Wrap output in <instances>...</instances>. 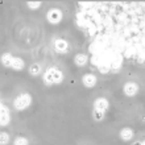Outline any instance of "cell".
Wrapping results in <instances>:
<instances>
[{
    "mask_svg": "<svg viewBox=\"0 0 145 145\" xmlns=\"http://www.w3.org/2000/svg\"><path fill=\"white\" fill-rule=\"evenodd\" d=\"M44 80L46 84H59L63 80V74L57 67H50L44 74Z\"/></svg>",
    "mask_w": 145,
    "mask_h": 145,
    "instance_id": "cell-1",
    "label": "cell"
},
{
    "mask_svg": "<svg viewBox=\"0 0 145 145\" xmlns=\"http://www.w3.org/2000/svg\"><path fill=\"white\" fill-rule=\"evenodd\" d=\"M32 104V96L29 94H20L15 100H13V107L17 111H24L27 110L29 106Z\"/></svg>",
    "mask_w": 145,
    "mask_h": 145,
    "instance_id": "cell-2",
    "label": "cell"
},
{
    "mask_svg": "<svg viewBox=\"0 0 145 145\" xmlns=\"http://www.w3.org/2000/svg\"><path fill=\"white\" fill-rule=\"evenodd\" d=\"M62 17H63L62 11L61 9H58V8H52V9H49L48 13H46V19H48V21H49L50 24H53V25L61 23Z\"/></svg>",
    "mask_w": 145,
    "mask_h": 145,
    "instance_id": "cell-3",
    "label": "cell"
},
{
    "mask_svg": "<svg viewBox=\"0 0 145 145\" xmlns=\"http://www.w3.org/2000/svg\"><path fill=\"white\" fill-rule=\"evenodd\" d=\"M54 49H56V52H58V53L66 54L70 49L69 42L66 41V40H63V38H57V40L54 41Z\"/></svg>",
    "mask_w": 145,
    "mask_h": 145,
    "instance_id": "cell-4",
    "label": "cell"
},
{
    "mask_svg": "<svg viewBox=\"0 0 145 145\" xmlns=\"http://www.w3.org/2000/svg\"><path fill=\"white\" fill-rule=\"evenodd\" d=\"M108 107H110V102L106 98H96L94 100V110L100 111V112H107Z\"/></svg>",
    "mask_w": 145,
    "mask_h": 145,
    "instance_id": "cell-5",
    "label": "cell"
},
{
    "mask_svg": "<svg viewBox=\"0 0 145 145\" xmlns=\"http://www.w3.org/2000/svg\"><path fill=\"white\" fill-rule=\"evenodd\" d=\"M138 84L135 83V82H127L124 86H123V91L127 96H135L138 92Z\"/></svg>",
    "mask_w": 145,
    "mask_h": 145,
    "instance_id": "cell-6",
    "label": "cell"
},
{
    "mask_svg": "<svg viewBox=\"0 0 145 145\" xmlns=\"http://www.w3.org/2000/svg\"><path fill=\"white\" fill-rule=\"evenodd\" d=\"M96 82H98V78H96V75L91 74V72L84 74L82 76V83H83L84 87H87V88H92L96 84Z\"/></svg>",
    "mask_w": 145,
    "mask_h": 145,
    "instance_id": "cell-7",
    "label": "cell"
},
{
    "mask_svg": "<svg viewBox=\"0 0 145 145\" xmlns=\"http://www.w3.org/2000/svg\"><path fill=\"white\" fill-rule=\"evenodd\" d=\"M11 120V115H9V110H8L5 106L0 108V125L5 127L8 125V123Z\"/></svg>",
    "mask_w": 145,
    "mask_h": 145,
    "instance_id": "cell-8",
    "label": "cell"
},
{
    "mask_svg": "<svg viewBox=\"0 0 145 145\" xmlns=\"http://www.w3.org/2000/svg\"><path fill=\"white\" fill-rule=\"evenodd\" d=\"M119 136H120V138H121L123 141L128 142V141H131V140L133 138L135 132H133V129H132V128H129V127H124V128L120 131Z\"/></svg>",
    "mask_w": 145,
    "mask_h": 145,
    "instance_id": "cell-9",
    "label": "cell"
},
{
    "mask_svg": "<svg viewBox=\"0 0 145 145\" xmlns=\"http://www.w3.org/2000/svg\"><path fill=\"white\" fill-rule=\"evenodd\" d=\"M87 62H88V56L84 53H78L75 57H74V63H75L76 66H79V67L84 66Z\"/></svg>",
    "mask_w": 145,
    "mask_h": 145,
    "instance_id": "cell-10",
    "label": "cell"
},
{
    "mask_svg": "<svg viewBox=\"0 0 145 145\" xmlns=\"http://www.w3.org/2000/svg\"><path fill=\"white\" fill-rule=\"evenodd\" d=\"M12 61H13V56H12L11 53H4L3 56H1V58H0V62H1L5 67H11Z\"/></svg>",
    "mask_w": 145,
    "mask_h": 145,
    "instance_id": "cell-11",
    "label": "cell"
},
{
    "mask_svg": "<svg viewBox=\"0 0 145 145\" xmlns=\"http://www.w3.org/2000/svg\"><path fill=\"white\" fill-rule=\"evenodd\" d=\"M24 66H25V63H24V61L21 59V58L19 57H13V61H12V65L11 67L12 69H15V70H23L24 69Z\"/></svg>",
    "mask_w": 145,
    "mask_h": 145,
    "instance_id": "cell-12",
    "label": "cell"
},
{
    "mask_svg": "<svg viewBox=\"0 0 145 145\" xmlns=\"http://www.w3.org/2000/svg\"><path fill=\"white\" fill-rule=\"evenodd\" d=\"M41 71H42V69H41V66L38 65V63H32L31 67H29V74H31V75H33V76L40 75V74H41Z\"/></svg>",
    "mask_w": 145,
    "mask_h": 145,
    "instance_id": "cell-13",
    "label": "cell"
},
{
    "mask_svg": "<svg viewBox=\"0 0 145 145\" xmlns=\"http://www.w3.org/2000/svg\"><path fill=\"white\" fill-rule=\"evenodd\" d=\"M104 112H100V111H96V110H94L92 111V119L95 120V121H102L104 119Z\"/></svg>",
    "mask_w": 145,
    "mask_h": 145,
    "instance_id": "cell-14",
    "label": "cell"
},
{
    "mask_svg": "<svg viewBox=\"0 0 145 145\" xmlns=\"http://www.w3.org/2000/svg\"><path fill=\"white\" fill-rule=\"evenodd\" d=\"M9 142V135L7 132H0V145H7Z\"/></svg>",
    "mask_w": 145,
    "mask_h": 145,
    "instance_id": "cell-15",
    "label": "cell"
},
{
    "mask_svg": "<svg viewBox=\"0 0 145 145\" xmlns=\"http://www.w3.org/2000/svg\"><path fill=\"white\" fill-rule=\"evenodd\" d=\"M29 141H28L27 137H23V136H19V137L15 138V141H13V145H28Z\"/></svg>",
    "mask_w": 145,
    "mask_h": 145,
    "instance_id": "cell-16",
    "label": "cell"
},
{
    "mask_svg": "<svg viewBox=\"0 0 145 145\" xmlns=\"http://www.w3.org/2000/svg\"><path fill=\"white\" fill-rule=\"evenodd\" d=\"M41 1H40V0H37V1H28L27 3V5L29 8H31V9H38V8L41 7Z\"/></svg>",
    "mask_w": 145,
    "mask_h": 145,
    "instance_id": "cell-17",
    "label": "cell"
},
{
    "mask_svg": "<svg viewBox=\"0 0 145 145\" xmlns=\"http://www.w3.org/2000/svg\"><path fill=\"white\" fill-rule=\"evenodd\" d=\"M132 145H142V141H133Z\"/></svg>",
    "mask_w": 145,
    "mask_h": 145,
    "instance_id": "cell-18",
    "label": "cell"
},
{
    "mask_svg": "<svg viewBox=\"0 0 145 145\" xmlns=\"http://www.w3.org/2000/svg\"><path fill=\"white\" fill-rule=\"evenodd\" d=\"M3 106H4V104H3V103H1V102H0V108L3 107Z\"/></svg>",
    "mask_w": 145,
    "mask_h": 145,
    "instance_id": "cell-19",
    "label": "cell"
},
{
    "mask_svg": "<svg viewBox=\"0 0 145 145\" xmlns=\"http://www.w3.org/2000/svg\"><path fill=\"white\" fill-rule=\"evenodd\" d=\"M142 145H145V140H144V141H142Z\"/></svg>",
    "mask_w": 145,
    "mask_h": 145,
    "instance_id": "cell-20",
    "label": "cell"
}]
</instances>
